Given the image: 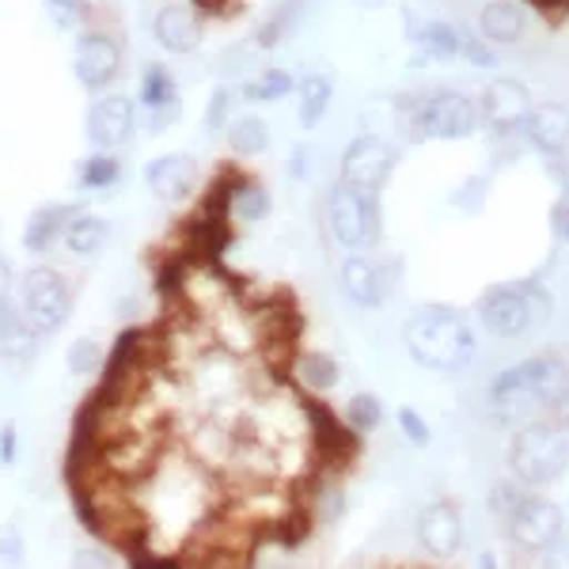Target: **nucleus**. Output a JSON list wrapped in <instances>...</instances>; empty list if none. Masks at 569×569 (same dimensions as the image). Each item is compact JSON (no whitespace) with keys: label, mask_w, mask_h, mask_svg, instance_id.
I'll return each instance as SVG.
<instances>
[{"label":"nucleus","mask_w":569,"mask_h":569,"mask_svg":"<svg viewBox=\"0 0 569 569\" xmlns=\"http://www.w3.org/2000/svg\"><path fill=\"white\" fill-rule=\"evenodd\" d=\"M16 284V270H12V262L8 259H0V292H8Z\"/></svg>","instance_id":"nucleus-44"},{"label":"nucleus","mask_w":569,"mask_h":569,"mask_svg":"<svg viewBox=\"0 0 569 569\" xmlns=\"http://www.w3.org/2000/svg\"><path fill=\"white\" fill-rule=\"evenodd\" d=\"M346 426L353 429L357 437H369L376 429L383 426V407L380 399H376L372 391H357L350 395V402H346V415H342Z\"/></svg>","instance_id":"nucleus-29"},{"label":"nucleus","mask_w":569,"mask_h":569,"mask_svg":"<svg viewBox=\"0 0 569 569\" xmlns=\"http://www.w3.org/2000/svg\"><path fill=\"white\" fill-rule=\"evenodd\" d=\"M16 292H20L16 300H20L23 323L42 338L58 335L69 323L72 305H77V284L58 266H31V270H23L20 281H16Z\"/></svg>","instance_id":"nucleus-3"},{"label":"nucleus","mask_w":569,"mask_h":569,"mask_svg":"<svg viewBox=\"0 0 569 569\" xmlns=\"http://www.w3.org/2000/svg\"><path fill=\"white\" fill-rule=\"evenodd\" d=\"M528 4H536L539 8V12H558V8H566L569 4V0H528Z\"/></svg>","instance_id":"nucleus-45"},{"label":"nucleus","mask_w":569,"mask_h":569,"mask_svg":"<svg viewBox=\"0 0 569 569\" xmlns=\"http://www.w3.org/2000/svg\"><path fill=\"white\" fill-rule=\"evenodd\" d=\"M528 114H531V96L520 80L512 77H498L493 84H486L482 91V118L490 126V137L493 144H517L525 137V126H528Z\"/></svg>","instance_id":"nucleus-9"},{"label":"nucleus","mask_w":569,"mask_h":569,"mask_svg":"<svg viewBox=\"0 0 569 569\" xmlns=\"http://www.w3.org/2000/svg\"><path fill=\"white\" fill-rule=\"evenodd\" d=\"M479 126V107L463 91H426L410 103V137L415 141H460Z\"/></svg>","instance_id":"nucleus-6"},{"label":"nucleus","mask_w":569,"mask_h":569,"mask_svg":"<svg viewBox=\"0 0 569 569\" xmlns=\"http://www.w3.org/2000/svg\"><path fill=\"white\" fill-rule=\"evenodd\" d=\"M433 569H448V566H433Z\"/></svg>","instance_id":"nucleus-50"},{"label":"nucleus","mask_w":569,"mask_h":569,"mask_svg":"<svg viewBox=\"0 0 569 569\" xmlns=\"http://www.w3.org/2000/svg\"><path fill=\"white\" fill-rule=\"evenodd\" d=\"M415 39L429 58H440V61H452L460 58L463 50V34H460V23H445V20H429L421 23L415 31Z\"/></svg>","instance_id":"nucleus-27"},{"label":"nucleus","mask_w":569,"mask_h":569,"mask_svg":"<svg viewBox=\"0 0 569 569\" xmlns=\"http://www.w3.org/2000/svg\"><path fill=\"white\" fill-rule=\"evenodd\" d=\"M23 327V311H20V300H12L8 292H0V338H8L12 330Z\"/></svg>","instance_id":"nucleus-40"},{"label":"nucleus","mask_w":569,"mask_h":569,"mask_svg":"<svg viewBox=\"0 0 569 569\" xmlns=\"http://www.w3.org/2000/svg\"><path fill=\"white\" fill-rule=\"evenodd\" d=\"M479 34L493 46H517L528 34V12L517 0H486L479 8Z\"/></svg>","instance_id":"nucleus-20"},{"label":"nucleus","mask_w":569,"mask_h":569,"mask_svg":"<svg viewBox=\"0 0 569 569\" xmlns=\"http://www.w3.org/2000/svg\"><path fill=\"white\" fill-rule=\"evenodd\" d=\"M525 498H528V486H520L517 479H505V482H498V486L490 490V509L505 520V517H509V512L517 509V505L525 501Z\"/></svg>","instance_id":"nucleus-33"},{"label":"nucleus","mask_w":569,"mask_h":569,"mask_svg":"<svg viewBox=\"0 0 569 569\" xmlns=\"http://www.w3.org/2000/svg\"><path fill=\"white\" fill-rule=\"evenodd\" d=\"M122 182V160L118 152H91L77 168V187L91 194V190H114Z\"/></svg>","instance_id":"nucleus-25"},{"label":"nucleus","mask_w":569,"mask_h":569,"mask_svg":"<svg viewBox=\"0 0 569 569\" xmlns=\"http://www.w3.org/2000/svg\"><path fill=\"white\" fill-rule=\"evenodd\" d=\"M311 160H316V152H311L308 149V144H297V149H292V156H289V176L292 179H311V171H316V168H311Z\"/></svg>","instance_id":"nucleus-41"},{"label":"nucleus","mask_w":569,"mask_h":569,"mask_svg":"<svg viewBox=\"0 0 569 569\" xmlns=\"http://www.w3.org/2000/svg\"><path fill=\"white\" fill-rule=\"evenodd\" d=\"M338 284H342V297L361 311H376L388 300V289H383V278H380V262L369 259L365 251L350 254V259L342 262Z\"/></svg>","instance_id":"nucleus-16"},{"label":"nucleus","mask_w":569,"mask_h":569,"mask_svg":"<svg viewBox=\"0 0 569 569\" xmlns=\"http://www.w3.org/2000/svg\"><path fill=\"white\" fill-rule=\"evenodd\" d=\"M539 569H569V536L566 531L547 550H539Z\"/></svg>","instance_id":"nucleus-38"},{"label":"nucleus","mask_w":569,"mask_h":569,"mask_svg":"<svg viewBox=\"0 0 569 569\" xmlns=\"http://www.w3.org/2000/svg\"><path fill=\"white\" fill-rule=\"evenodd\" d=\"M505 528H509L512 547L528 550V555H539V550H547L566 531V517L550 498L528 493V498L505 517Z\"/></svg>","instance_id":"nucleus-12"},{"label":"nucleus","mask_w":569,"mask_h":569,"mask_svg":"<svg viewBox=\"0 0 569 569\" xmlns=\"http://www.w3.org/2000/svg\"><path fill=\"white\" fill-rule=\"evenodd\" d=\"M91 0H46V8H88Z\"/></svg>","instance_id":"nucleus-46"},{"label":"nucleus","mask_w":569,"mask_h":569,"mask_svg":"<svg viewBox=\"0 0 569 569\" xmlns=\"http://www.w3.org/2000/svg\"><path fill=\"white\" fill-rule=\"evenodd\" d=\"M297 99H300V107H297L300 126L311 130V126L323 122V114L330 110V103H335V80H330L327 72H308L297 84Z\"/></svg>","instance_id":"nucleus-24"},{"label":"nucleus","mask_w":569,"mask_h":569,"mask_svg":"<svg viewBox=\"0 0 569 569\" xmlns=\"http://www.w3.org/2000/svg\"><path fill=\"white\" fill-rule=\"evenodd\" d=\"M353 4H357V8H365V12H372V8H380L383 0H353Z\"/></svg>","instance_id":"nucleus-49"},{"label":"nucleus","mask_w":569,"mask_h":569,"mask_svg":"<svg viewBox=\"0 0 569 569\" xmlns=\"http://www.w3.org/2000/svg\"><path fill=\"white\" fill-rule=\"evenodd\" d=\"M107 357L110 353L99 338L80 335L66 346V369H69V376H77V380H91V376H103Z\"/></svg>","instance_id":"nucleus-26"},{"label":"nucleus","mask_w":569,"mask_h":569,"mask_svg":"<svg viewBox=\"0 0 569 569\" xmlns=\"http://www.w3.org/2000/svg\"><path fill=\"white\" fill-rule=\"evenodd\" d=\"M531 383L543 402L547 418H558L569 410V365L558 357H531Z\"/></svg>","instance_id":"nucleus-21"},{"label":"nucleus","mask_w":569,"mask_h":569,"mask_svg":"<svg viewBox=\"0 0 569 569\" xmlns=\"http://www.w3.org/2000/svg\"><path fill=\"white\" fill-rule=\"evenodd\" d=\"M479 190H486V179H482V176L467 179L463 187L452 194V206H460V209H467V213H475V209L482 206V194H479Z\"/></svg>","instance_id":"nucleus-39"},{"label":"nucleus","mask_w":569,"mask_h":569,"mask_svg":"<svg viewBox=\"0 0 569 569\" xmlns=\"http://www.w3.org/2000/svg\"><path fill=\"white\" fill-rule=\"evenodd\" d=\"M144 187L163 206H187L201 187V168L190 152H163L144 163Z\"/></svg>","instance_id":"nucleus-14"},{"label":"nucleus","mask_w":569,"mask_h":569,"mask_svg":"<svg viewBox=\"0 0 569 569\" xmlns=\"http://www.w3.org/2000/svg\"><path fill=\"white\" fill-rule=\"evenodd\" d=\"M77 213H80V206H72V201H50V206L34 209L31 220H27V228H23V247L31 254H50L53 247L61 243L69 220Z\"/></svg>","instance_id":"nucleus-18"},{"label":"nucleus","mask_w":569,"mask_h":569,"mask_svg":"<svg viewBox=\"0 0 569 569\" xmlns=\"http://www.w3.org/2000/svg\"><path fill=\"white\" fill-rule=\"evenodd\" d=\"M327 232L353 254L372 251L383 236L380 198L372 190H353L346 182H335L327 194Z\"/></svg>","instance_id":"nucleus-5"},{"label":"nucleus","mask_w":569,"mask_h":569,"mask_svg":"<svg viewBox=\"0 0 569 569\" xmlns=\"http://www.w3.org/2000/svg\"><path fill=\"white\" fill-rule=\"evenodd\" d=\"M555 311V297L543 284H493L479 297V319L498 338H525L536 327H543Z\"/></svg>","instance_id":"nucleus-2"},{"label":"nucleus","mask_w":569,"mask_h":569,"mask_svg":"<svg viewBox=\"0 0 569 569\" xmlns=\"http://www.w3.org/2000/svg\"><path fill=\"white\" fill-rule=\"evenodd\" d=\"M232 99H236L232 88H217L213 96H209L206 114H201V130H206L209 137L228 130V122H232Z\"/></svg>","instance_id":"nucleus-31"},{"label":"nucleus","mask_w":569,"mask_h":569,"mask_svg":"<svg viewBox=\"0 0 569 569\" xmlns=\"http://www.w3.org/2000/svg\"><path fill=\"white\" fill-rule=\"evenodd\" d=\"M525 137L531 149H539L543 156H562L569 149V110L562 103L531 107Z\"/></svg>","instance_id":"nucleus-19"},{"label":"nucleus","mask_w":569,"mask_h":569,"mask_svg":"<svg viewBox=\"0 0 569 569\" xmlns=\"http://www.w3.org/2000/svg\"><path fill=\"white\" fill-rule=\"evenodd\" d=\"M27 566V536L20 525L0 528V569H23Z\"/></svg>","instance_id":"nucleus-32"},{"label":"nucleus","mask_w":569,"mask_h":569,"mask_svg":"<svg viewBox=\"0 0 569 569\" xmlns=\"http://www.w3.org/2000/svg\"><path fill=\"white\" fill-rule=\"evenodd\" d=\"M395 426H399V433L407 437V445H415V448L429 445V426H426V418H421L415 407H399V415H395Z\"/></svg>","instance_id":"nucleus-35"},{"label":"nucleus","mask_w":569,"mask_h":569,"mask_svg":"<svg viewBox=\"0 0 569 569\" xmlns=\"http://www.w3.org/2000/svg\"><path fill=\"white\" fill-rule=\"evenodd\" d=\"M297 91V80H292V72L284 69H262L254 80H247L240 88L243 99H251V103H278V99L292 96Z\"/></svg>","instance_id":"nucleus-28"},{"label":"nucleus","mask_w":569,"mask_h":569,"mask_svg":"<svg viewBox=\"0 0 569 569\" xmlns=\"http://www.w3.org/2000/svg\"><path fill=\"white\" fill-rule=\"evenodd\" d=\"M284 376H289V383L297 391L311 395V399H323L327 391H335L342 383V365L327 350H297Z\"/></svg>","instance_id":"nucleus-17"},{"label":"nucleus","mask_w":569,"mask_h":569,"mask_svg":"<svg viewBox=\"0 0 569 569\" xmlns=\"http://www.w3.org/2000/svg\"><path fill=\"white\" fill-rule=\"evenodd\" d=\"M110 311H114L118 323L130 327V323H137V319H141L144 305H141V297H137V292H118V297L110 300Z\"/></svg>","instance_id":"nucleus-37"},{"label":"nucleus","mask_w":569,"mask_h":569,"mask_svg":"<svg viewBox=\"0 0 569 569\" xmlns=\"http://www.w3.org/2000/svg\"><path fill=\"white\" fill-rule=\"evenodd\" d=\"M224 141L236 160H254L270 149V122L259 114H236L224 130Z\"/></svg>","instance_id":"nucleus-23"},{"label":"nucleus","mask_w":569,"mask_h":569,"mask_svg":"<svg viewBox=\"0 0 569 569\" xmlns=\"http://www.w3.org/2000/svg\"><path fill=\"white\" fill-rule=\"evenodd\" d=\"M555 421H558V426H562V433H566V445H569V410H562V415H558Z\"/></svg>","instance_id":"nucleus-48"},{"label":"nucleus","mask_w":569,"mask_h":569,"mask_svg":"<svg viewBox=\"0 0 569 569\" xmlns=\"http://www.w3.org/2000/svg\"><path fill=\"white\" fill-rule=\"evenodd\" d=\"M402 342L407 353L415 357L421 369H433L445 376L463 372L475 361V330L467 327V319L448 305H426L410 311L402 323Z\"/></svg>","instance_id":"nucleus-1"},{"label":"nucleus","mask_w":569,"mask_h":569,"mask_svg":"<svg viewBox=\"0 0 569 569\" xmlns=\"http://www.w3.org/2000/svg\"><path fill=\"white\" fill-rule=\"evenodd\" d=\"M460 34H463V50H460V58H467L471 66H479V69H493L498 61H493V53L486 50V42L479 39V34H471V31H463L460 27Z\"/></svg>","instance_id":"nucleus-36"},{"label":"nucleus","mask_w":569,"mask_h":569,"mask_svg":"<svg viewBox=\"0 0 569 569\" xmlns=\"http://www.w3.org/2000/svg\"><path fill=\"white\" fill-rule=\"evenodd\" d=\"M479 569H501L498 555H490V550H486V555H479Z\"/></svg>","instance_id":"nucleus-47"},{"label":"nucleus","mask_w":569,"mask_h":569,"mask_svg":"<svg viewBox=\"0 0 569 569\" xmlns=\"http://www.w3.org/2000/svg\"><path fill=\"white\" fill-rule=\"evenodd\" d=\"M566 467H569V445L555 418L517 429V437L509 445V471L520 486H528V490L550 486L562 479Z\"/></svg>","instance_id":"nucleus-4"},{"label":"nucleus","mask_w":569,"mask_h":569,"mask_svg":"<svg viewBox=\"0 0 569 569\" xmlns=\"http://www.w3.org/2000/svg\"><path fill=\"white\" fill-rule=\"evenodd\" d=\"M300 12H305V0H281L278 4V12L270 16V20L262 23V31H259V46H278L284 34L297 27L300 20Z\"/></svg>","instance_id":"nucleus-30"},{"label":"nucleus","mask_w":569,"mask_h":569,"mask_svg":"<svg viewBox=\"0 0 569 569\" xmlns=\"http://www.w3.org/2000/svg\"><path fill=\"white\" fill-rule=\"evenodd\" d=\"M137 133V103L122 91H103L96 103L88 107L84 137L96 144V152H118L133 141Z\"/></svg>","instance_id":"nucleus-11"},{"label":"nucleus","mask_w":569,"mask_h":569,"mask_svg":"<svg viewBox=\"0 0 569 569\" xmlns=\"http://www.w3.org/2000/svg\"><path fill=\"white\" fill-rule=\"evenodd\" d=\"M16 460H20V433H16V426H4L0 429V463L16 467Z\"/></svg>","instance_id":"nucleus-42"},{"label":"nucleus","mask_w":569,"mask_h":569,"mask_svg":"<svg viewBox=\"0 0 569 569\" xmlns=\"http://www.w3.org/2000/svg\"><path fill=\"white\" fill-rule=\"evenodd\" d=\"M156 46L163 53H176V58H190V53L201 50V39H206V20H201L198 4L190 0H176V4L156 8L152 23H149Z\"/></svg>","instance_id":"nucleus-15"},{"label":"nucleus","mask_w":569,"mask_h":569,"mask_svg":"<svg viewBox=\"0 0 569 569\" xmlns=\"http://www.w3.org/2000/svg\"><path fill=\"white\" fill-rule=\"evenodd\" d=\"M550 228H555V236L562 243H569V194L555 201V209H550Z\"/></svg>","instance_id":"nucleus-43"},{"label":"nucleus","mask_w":569,"mask_h":569,"mask_svg":"<svg viewBox=\"0 0 569 569\" xmlns=\"http://www.w3.org/2000/svg\"><path fill=\"white\" fill-rule=\"evenodd\" d=\"M110 236H114V232H110L107 217H96V213H88V209H80V213L69 220L61 243H66V251L77 254V259H96V254L107 251Z\"/></svg>","instance_id":"nucleus-22"},{"label":"nucleus","mask_w":569,"mask_h":569,"mask_svg":"<svg viewBox=\"0 0 569 569\" xmlns=\"http://www.w3.org/2000/svg\"><path fill=\"white\" fill-rule=\"evenodd\" d=\"M395 160H399V156H395V149L383 141V137L361 133L346 144L338 182H346V187H353V190H372V194H380V187L395 171Z\"/></svg>","instance_id":"nucleus-10"},{"label":"nucleus","mask_w":569,"mask_h":569,"mask_svg":"<svg viewBox=\"0 0 569 569\" xmlns=\"http://www.w3.org/2000/svg\"><path fill=\"white\" fill-rule=\"evenodd\" d=\"M69 569H118V566H114V558H110L107 547H99V543H77V547H72Z\"/></svg>","instance_id":"nucleus-34"},{"label":"nucleus","mask_w":569,"mask_h":569,"mask_svg":"<svg viewBox=\"0 0 569 569\" xmlns=\"http://www.w3.org/2000/svg\"><path fill=\"white\" fill-rule=\"evenodd\" d=\"M415 536H418V547L426 550L433 562H448V558H456L463 550V539H467L460 505H456L452 498L429 501L415 520Z\"/></svg>","instance_id":"nucleus-13"},{"label":"nucleus","mask_w":569,"mask_h":569,"mask_svg":"<svg viewBox=\"0 0 569 569\" xmlns=\"http://www.w3.org/2000/svg\"><path fill=\"white\" fill-rule=\"evenodd\" d=\"M182 118L179 103V80L176 72L160 61H149L141 72V84H137V126L144 133L160 137L163 130H171Z\"/></svg>","instance_id":"nucleus-8"},{"label":"nucleus","mask_w":569,"mask_h":569,"mask_svg":"<svg viewBox=\"0 0 569 569\" xmlns=\"http://www.w3.org/2000/svg\"><path fill=\"white\" fill-rule=\"evenodd\" d=\"M122 69H126V53L114 31L91 23L77 34V46H72V72H77L80 88L91 91V96H103V91L118 84Z\"/></svg>","instance_id":"nucleus-7"}]
</instances>
